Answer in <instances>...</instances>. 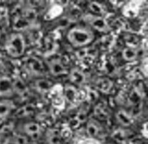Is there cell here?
<instances>
[{
	"mask_svg": "<svg viewBox=\"0 0 148 144\" xmlns=\"http://www.w3.org/2000/svg\"><path fill=\"white\" fill-rule=\"evenodd\" d=\"M95 39L93 32L85 26H75L69 31L68 39L71 45L76 48H81L89 45Z\"/></svg>",
	"mask_w": 148,
	"mask_h": 144,
	"instance_id": "6da1fadb",
	"label": "cell"
},
{
	"mask_svg": "<svg viewBox=\"0 0 148 144\" xmlns=\"http://www.w3.org/2000/svg\"><path fill=\"white\" fill-rule=\"evenodd\" d=\"M6 51L10 56L18 58L23 56L25 50V42L24 38L19 33L12 34L5 44Z\"/></svg>",
	"mask_w": 148,
	"mask_h": 144,
	"instance_id": "7a4b0ae2",
	"label": "cell"
},
{
	"mask_svg": "<svg viewBox=\"0 0 148 144\" xmlns=\"http://www.w3.org/2000/svg\"><path fill=\"white\" fill-rule=\"evenodd\" d=\"M14 90V84L9 77H0V97H9L13 94Z\"/></svg>",
	"mask_w": 148,
	"mask_h": 144,
	"instance_id": "3957f363",
	"label": "cell"
},
{
	"mask_svg": "<svg viewBox=\"0 0 148 144\" xmlns=\"http://www.w3.org/2000/svg\"><path fill=\"white\" fill-rule=\"evenodd\" d=\"M140 3H141L139 1H131L123 9L124 15L128 18L136 17L138 13Z\"/></svg>",
	"mask_w": 148,
	"mask_h": 144,
	"instance_id": "277c9868",
	"label": "cell"
},
{
	"mask_svg": "<svg viewBox=\"0 0 148 144\" xmlns=\"http://www.w3.org/2000/svg\"><path fill=\"white\" fill-rule=\"evenodd\" d=\"M14 107L12 100L4 99L0 101V118H4L10 113Z\"/></svg>",
	"mask_w": 148,
	"mask_h": 144,
	"instance_id": "5b68a950",
	"label": "cell"
},
{
	"mask_svg": "<svg viewBox=\"0 0 148 144\" xmlns=\"http://www.w3.org/2000/svg\"><path fill=\"white\" fill-rule=\"evenodd\" d=\"M50 71L54 75H60L65 71V68L63 64L58 60L52 61L49 64Z\"/></svg>",
	"mask_w": 148,
	"mask_h": 144,
	"instance_id": "8992f818",
	"label": "cell"
},
{
	"mask_svg": "<svg viewBox=\"0 0 148 144\" xmlns=\"http://www.w3.org/2000/svg\"><path fill=\"white\" fill-rule=\"evenodd\" d=\"M24 132L28 135L34 136L39 133L40 131V126L36 122H28L24 127Z\"/></svg>",
	"mask_w": 148,
	"mask_h": 144,
	"instance_id": "52a82bcc",
	"label": "cell"
},
{
	"mask_svg": "<svg viewBox=\"0 0 148 144\" xmlns=\"http://www.w3.org/2000/svg\"><path fill=\"white\" fill-rule=\"evenodd\" d=\"M122 55L125 60L127 61H132L137 58V52L134 48L128 47L123 50Z\"/></svg>",
	"mask_w": 148,
	"mask_h": 144,
	"instance_id": "ba28073f",
	"label": "cell"
},
{
	"mask_svg": "<svg viewBox=\"0 0 148 144\" xmlns=\"http://www.w3.org/2000/svg\"><path fill=\"white\" fill-rule=\"evenodd\" d=\"M64 96L69 102L74 103L76 102L75 100L77 98V92L73 88L68 86L64 90Z\"/></svg>",
	"mask_w": 148,
	"mask_h": 144,
	"instance_id": "9c48e42d",
	"label": "cell"
},
{
	"mask_svg": "<svg viewBox=\"0 0 148 144\" xmlns=\"http://www.w3.org/2000/svg\"><path fill=\"white\" fill-rule=\"evenodd\" d=\"M63 11V9L61 6L59 5H55L52 7L50 10L47 14V19H51L57 17L59 14H60Z\"/></svg>",
	"mask_w": 148,
	"mask_h": 144,
	"instance_id": "30bf717a",
	"label": "cell"
},
{
	"mask_svg": "<svg viewBox=\"0 0 148 144\" xmlns=\"http://www.w3.org/2000/svg\"><path fill=\"white\" fill-rule=\"evenodd\" d=\"M37 86L41 90L45 91L49 90L51 87V84L49 81L45 80H40L37 82Z\"/></svg>",
	"mask_w": 148,
	"mask_h": 144,
	"instance_id": "8fae6325",
	"label": "cell"
},
{
	"mask_svg": "<svg viewBox=\"0 0 148 144\" xmlns=\"http://www.w3.org/2000/svg\"><path fill=\"white\" fill-rule=\"evenodd\" d=\"M77 144H101V143L93 138H87L80 140Z\"/></svg>",
	"mask_w": 148,
	"mask_h": 144,
	"instance_id": "7c38bea8",
	"label": "cell"
},
{
	"mask_svg": "<svg viewBox=\"0 0 148 144\" xmlns=\"http://www.w3.org/2000/svg\"><path fill=\"white\" fill-rule=\"evenodd\" d=\"M140 69L142 73L144 74L145 76H147V58H145L143 60L141 66H140Z\"/></svg>",
	"mask_w": 148,
	"mask_h": 144,
	"instance_id": "4fadbf2b",
	"label": "cell"
},
{
	"mask_svg": "<svg viewBox=\"0 0 148 144\" xmlns=\"http://www.w3.org/2000/svg\"><path fill=\"white\" fill-rule=\"evenodd\" d=\"M87 130H88V133H89L90 136H94V135L97 134V132H98L97 126H94V124L93 123L89 124L88 125Z\"/></svg>",
	"mask_w": 148,
	"mask_h": 144,
	"instance_id": "5bb4252c",
	"label": "cell"
},
{
	"mask_svg": "<svg viewBox=\"0 0 148 144\" xmlns=\"http://www.w3.org/2000/svg\"><path fill=\"white\" fill-rule=\"evenodd\" d=\"M4 144H18L16 141L14 139V138H10L7 139L5 142Z\"/></svg>",
	"mask_w": 148,
	"mask_h": 144,
	"instance_id": "9a60e30c",
	"label": "cell"
},
{
	"mask_svg": "<svg viewBox=\"0 0 148 144\" xmlns=\"http://www.w3.org/2000/svg\"><path fill=\"white\" fill-rule=\"evenodd\" d=\"M0 36H1V32H0Z\"/></svg>",
	"mask_w": 148,
	"mask_h": 144,
	"instance_id": "2e32d148",
	"label": "cell"
}]
</instances>
